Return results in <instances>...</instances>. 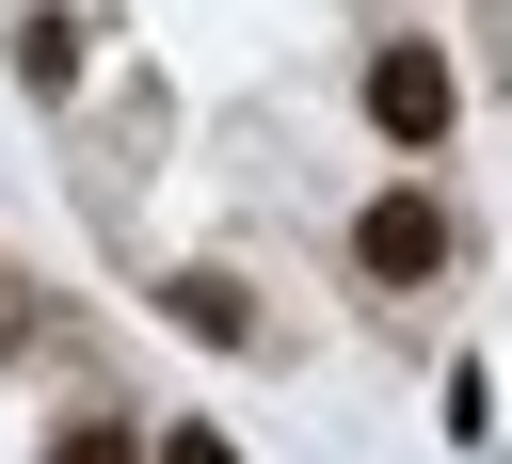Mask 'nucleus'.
<instances>
[{
	"instance_id": "nucleus-3",
	"label": "nucleus",
	"mask_w": 512,
	"mask_h": 464,
	"mask_svg": "<svg viewBox=\"0 0 512 464\" xmlns=\"http://www.w3.org/2000/svg\"><path fill=\"white\" fill-rule=\"evenodd\" d=\"M176 320H192V336H256V304H240L224 272H176Z\"/></svg>"
},
{
	"instance_id": "nucleus-5",
	"label": "nucleus",
	"mask_w": 512,
	"mask_h": 464,
	"mask_svg": "<svg viewBox=\"0 0 512 464\" xmlns=\"http://www.w3.org/2000/svg\"><path fill=\"white\" fill-rule=\"evenodd\" d=\"M160 464H240V448L224 432H160Z\"/></svg>"
},
{
	"instance_id": "nucleus-2",
	"label": "nucleus",
	"mask_w": 512,
	"mask_h": 464,
	"mask_svg": "<svg viewBox=\"0 0 512 464\" xmlns=\"http://www.w3.org/2000/svg\"><path fill=\"white\" fill-rule=\"evenodd\" d=\"M352 256H368L384 288H432V272H448V208H432V192H384V208L352 224Z\"/></svg>"
},
{
	"instance_id": "nucleus-1",
	"label": "nucleus",
	"mask_w": 512,
	"mask_h": 464,
	"mask_svg": "<svg viewBox=\"0 0 512 464\" xmlns=\"http://www.w3.org/2000/svg\"><path fill=\"white\" fill-rule=\"evenodd\" d=\"M368 128L384 144H448V48H416V32L368 48Z\"/></svg>"
},
{
	"instance_id": "nucleus-4",
	"label": "nucleus",
	"mask_w": 512,
	"mask_h": 464,
	"mask_svg": "<svg viewBox=\"0 0 512 464\" xmlns=\"http://www.w3.org/2000/svg\"><path fill=\"white\" fill-rule=\"evenodd\" d=\"M48 464H128V432H112V416H80V432H64Z\"/></svg>"
}]
</instances>
